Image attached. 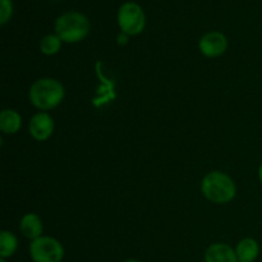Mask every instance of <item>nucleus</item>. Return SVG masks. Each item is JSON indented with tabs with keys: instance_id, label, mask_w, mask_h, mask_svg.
Returning a JSON list of instances; mask_svg holds the SVG:
<instances>
[{
	"instance_id": "obj_1",
	"label": "nucleus",
	"mask_w": 262,
	"mask_h": 262,
	"mask_svg": "<svg viewBox=\"0 0 262 262\" xmlns=\"http://www.w3.org/2000/svg\"><path fill=\"white\" fill-rule=\"evenodd\" d=\"M55 32L61 41L69 43L79 42L90 32V22L79 12H66L55 20Z\"/></svg>"
},
{
	"instance_id": "obj_2",
	"label": "nucleus",
	"mask_w": 262,
	"mask_h": 262,
	"mask_svg": "<svg viewBox=\"0 0 262 262\" xmlns=\"http://www.w3.org/2000/svg\"><path fill=\"white\" fill-rule=\"evenodd\" d=\"M64 99V87L53 78H42L31 86L30 100L36 107L49 110L58 106Z\"/></svg>"
},
{
	"instance_id": "obj_3",
	"label": "nucleus",
	"mask_w": 262,
	"mask_h": 262,
	"mask_svg": "<svg viewBox=\"0 0 262 262\" xmlns=\"http://www.w3.org/2000/svg\"><path fill=\"white\" fill-rule=\"evenodd\" d=\"M202 193L215 204H225L235 197V184L230 177L222 171H211L202 181Z\"/></svg>"
},
{
	"instance_id": "obj_4",
	"label": "nucleus",
	"mask_w": 262,
	"mask_h": 262,
	"mask_svg": "<svg viewBox=\"0 0 262 262\" xmlns=\"http://www.w3.org/2000/svg\"><path fill=\"white\" fill-rule=\"evenodd\" d=\"M118 25L125 35H138L146 26V15L141 5L127 2L118 10Z\"/></svg>"
},
{
	"instance_id": "obj_5",
	"label": "nucleus",
	"mask_w": 262,
	"mask_h": 262,
	"mask_svg": "<svg viewBox=\"0 0 262 262\" xmlns=\"http://www.w3.org/2000/svg\"><path fill=\"white\" fill-rule=\"evenodd\" d=\"M30 253L35 262H60L64 257V248L54 238L40 237L32 241Z\"/></svg>"
},
{
	"instance_id": "obj_6",
	"label": "nucleus",
	"mask_w": 262,
	"mask_h": 262,
	"mask_svg": "<svg viewBox=\"0 0 262 262\" xmlns=\"http://www.w3.org/2000/svg\"><path fill=\"white\" fill-rule=\"evenodd\" d=\"M228 48V40L225 35L217 31L206 33L200 40V50L207 58H215L225 53Z\"/></svg>"
},
{
	"instance_id": "obj_7",
	"label": "nucleus",
	"mask_w": 262,
	"mask_h": 262,
	"mask_svg": "<svg viewBox=\"0 0 262 262\" xmlns=\"http://www.w3.org/2000/svg\"><path fill=\"white\" fill-rule=\"evenodd\" d=\"M54 122L46 113H38L33 115L30 122V133L35 140L45 141L53 135Z\"/></svg>"
},
{
	"instance_id": "obj_8",
	"label": "nucleus",
	"mask_w": 262,
	"mask_h": 262,
	"mask_svg": "<svg viewBox=\"0 0 262 262\" xmlns=\"http://www.w3.org/2000/svg\"><path fill=\"white\" fill-rule=\"evenodd\" d=\"M205 262H239L237 253L230 246L224 243H215L207 248Z\"/></svg>"
},
{
	"instance_id": "obj_9",
	"label": "nucleus",
	"mask_w": 262,
	"mask_h": 262,
	"mask_svg": "<svg viewBox=\"0 0 262 262\" xmlns=\"http://www.w3.org/2000/svg\"><path fill=\"white\" fill-rule=\"evenodd\" d=\"M20 232L30 239H37L42 234V222L35 214H27L20 220Z\"/></svg>"
},
{
	"instance_id": "obj_10",
	"label": "nucleus",
	"mask_w": 262,
	"mask_h": 262,
	"mask_svg": "<svg viewBox=\"0 0 262 262\" xmlns=\"http://www.w3.org/2000/svg\"><path fill=\"white\" fill-rule=\"evenodd\" d=\"M258 252H260L258 243L252 238L242 239L235 248V253L239 262H253L257 258Z\"/></svg>"
},
{
	"instance_id": "obj_11",
	"label": "nucleus",
	"mask_w": 262,
	"mask_h": 262,
	"mask_svg": "<svg viewBox=\"0 0 262 262\" xmlns=\"http://www.w3.org/2000/svg\"><path fill=\"white\" fill-rule=\"evenodd\" d=\"M22 125V118L14 110H3L0 114V129L7 135H14Z\"/></svg>"
},
{
	"instance_id": "obj_12",
	"label": "nucleus",
	"mask_w": 262,
	"mask_h": 262,
	"mask_svg": "<svg viewBox=\"0 0 262 262\" xmlns=\"http://www.w3.org/2000/svg\"><path fill=\"white\" fill-rule=\"evenodd\" d=\"M17 246L18 241L14 234L7 232V230H3L0 233V256H2V258L10 257L12 255H14Z\"/></svg>"
},
{
	"instance_id": "obj_13",
	"label": "nucleus",
	"mask_w": 262,
	"mask_h": 262,
	"mask_svg": "<svg viewBox=\"0 0 262 262\" xmlns=\"http://www.w3.org/2000/svg\"><path fill=\"white\" fill-rule=\"evenodd\" d=\"M61 40L58 35H46L45 37L41 40L40 49L43 54L46 55H54L60 50Z\"/></svg>"
},
{
	"instance_id": "obj_14",
	"label": "nucleus",
	"mask_w": 262,
	"mask_h": 262,
	"mask_svg": "<svg viewBox=\"0 0 262 262\" xmlns=\"http://www.w3.org/2000/svg\"><path fill=\"white\" fill-rule=\"evenodd\" d=\"M13 3L12 0H0V25L4 26L12 18Z\"/></svg>"
},
{
	"instance_id": "obj_15",
	"label": "nucleus",
	"mask_w": 262,
	"mask_h": 262,
	"mask_svg": "<svg viewBox=\"0 0 262 262\" xmlns=\"http://www.w3.org/2000/svg\"><path fill=\"white\" fill-rule=\"evenodd\" d=\"M258 177H260V181L262 182V164H261L260 169H258Z\"/></svg>"
},
{
	"instance_id": "obj_16",
	"label": "nucleus",
	"mask_w": 262,
	"mask_h": 262,
	"mask_svg": "<svg viewBox=\"0 0 262 262\" xmlns=\"http://www.w3.org/2000/svg\"><path fill=\"white\" fill-rule=\"evenodd\" d=\"M125 262H140V261H137V260H128V261H125Z\"/></svg>"
},
{
	"instance_id": "obj_17",
	"label": "nucleus",
	"mask_w": 262,
	"mask_h": 262,
	"mask_svg": "<svg viewBox=\"0 0 262 262\" xmlns=\"http://www.w3.org/2000/svg\"><path fill=\"white\" fill-rule=\"evenodd\" d=\"M0 262H7V261H5L4 258H2V260H0Z\"/></svg>"
}]
</instances>
